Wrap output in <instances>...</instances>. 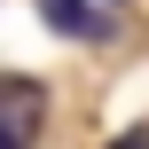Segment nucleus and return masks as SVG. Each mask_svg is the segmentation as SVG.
<instances>
[{"label": "nucleus", "mask_w": 149, "mask_h": 149, "mask_svg": "<svg viewBox=\"0 0 149 149\" xmlns=\"http://www.w3.org/2000/svg\"><path fill=\"white\" fill-rule=\"evenodd\" d=\"M47 126V86L24 71H0V149H31Z\"/></svg>", "instance_id": "obj_1"}, {"label": "nucleus", "mask_w": 149, "mask_h": 149, "mask_svg": "<svg viewBox=\"0 0 149 149\" xmlns=\"http://www.w3.org/2000/svg\"><path fill=\"white\" fill-rule=\"evenodd\" d=\"M39 16H47L63 39H86V47H94V39H110V24H102L86 0H39Z\"/></svg>", "instance_id": "obj_2"}, {"label": "nucleus", "mask_w": 149, "mask_h": 149, "mask_svg": "<svg viewBox=\"0 0 149 149\" xmlns=\"http://www.w3.org/2000/svg\"><path fill=\"white\" fill-rule=\"evenodd\" d=\"M110 149H149V126H126V134H118Z\"/></svg>", "instance_id": "obj_3"}]
</instances>
